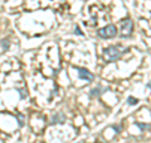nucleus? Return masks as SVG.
I'll use <instances>...</instances> for the list:
<instances>
[{"instance_id":"obj_1","label":"nucleus","mask_w":151,"mask_h":143,"mask_svg":"<svg viewBox=\"0 0 151 143\" xmlns=\"http://www.w3.org/2000/svg\"><path fill=\"white\" fill-rule=\"evenodd\" d=\"M122 52L120 50V47L117 46H110L107 47V48H105V51H103V55H105V58L108 61V62H113V61L119 60L120 57L122 56Z\"/></svg>"},{"instance_id":"obj_2","label":"nucleus","mask_w":151,"mask_h":143,"mask_svg":"<svg viewBox=\"0 0 151 143\" xmlns=\"http://www.w3.org/2000/svg\"><path fill=\"white\" fill-rule=\"evenodd\" d=\"M97 36L103 38V39H107V38H113L117 36V28L113 24H108L106 27L101 28V29L97 31Z\"/></svg>"},{"instance_id":"obj_3","label":"nucleus","mask_w":151,"mask_h":143,"mask_svg":"<svg viewBox=\"0 0 151 143\" xmlns=\"http://www.w3.org/2000/svg\"><path fill=\"white\" fill-rule=\"evenodd\" d=\"M132 29H134V22L130 18L124 19L121 22V37H129L131 36Z\"/></svg>"},{"instance_id":"obj_4","label":"nucleus","mask_w":151,"mask_h":143,"mask_svg":"<svg viewBox=\"0 0 151 143\" xmlns=\"http://www.w3.org/2000/svg\"><path fill=\"white\" fill-rule=\"evenodd\" d=\"M74 69L78 71V77L81 80H84V81H87V82H92L94 80V75L92 72H89L88 70L82 69V67H74Z\"/></svg>"},{"instance_id":"obj_5","label":"nucleus","mask_w":151,"mask_h":143,"mask_svg":"<svg viewBox=\"0 0 151 143\" xmlns=\"http://www.w3.org/2000/svg\"><path fill=\"white\" fill-rule=\"evenodd\" d=\"M65 122V115L62 112H58L57 114H54L50 119V124H55V123H64Z\"/></svg>"},{"instance_id":"obj_6","label":"nucleus","mask_w":151,"mask_h":143,"mask_svg":"<svg viewBox=\"0 0 151 143\" xmlns=\"http://www.w3.org/2000/svg\"><path fill=\"white\" fill-rule=\"evenodd\" d=\"M101 90V88H94V89H92L91 90V96H100V95L102 94V91H100Z\"/></svg>"},{"instance_id":"obj_7","label":"nucleus","mask_w":151,"mask_h":143,"mask_svg":"<svg viewBox=\"0 0 151 143\" xmlns=\"http://www.w3.org/2000/svg\"><path fill=\"white\" fill-rule=\"evenodd\" d=\"M1 47H3L4 51H8L9 47H10V43H9V41H8V39H3V41H1Z\"/></svg>"},{"instance_id":"obj_8","label":"nucleus","mask_w":151,"mask_h":143,"mask_svg":"<svg viewBox=\"0 0 151 143\" xmlns=\"http://www.w3.org/2000/svg\"><path fill=\"white\" fill-rule=\"evenodd\" d=\"M18 91H19V94H20V99H25L28 96L25 89H18Z\"/></svg>"},{"instance_id":"obj_9","label":"nucleus","mask_w":151,"mask_h":143,"mask_svg":"<svg viewBox=\"0 0 151 143\" xmlns=\"http://www.w3.org/2000/svg\"><path fill=\"white\" fill-rule=\"evenodd\" d=\"M127 100H129V104H130V105H136V104L139 103L137 99H136V98H132V96H130Z\"/></svg>"},{"instance_id":"obj_10","label":"nucleus","mask_w":151,"mask_h":143,"mask_svg":"<svg viewBox=\"0 0 151 143\" xmlns=\"http://www.w3.org/2000/svg\"><path fill=\"white\" fill-rule=\"evenodd\" d=\"M76 33H77V34H79V36H82V32L81 31H79V28L78 27H76V31H74Z\"/></svg>"},{"instance_id":"obj_11","label":"nucleus","mask_w":151,"mask_h":143,"mask_svg":"<svg viewBox=\"0 0 151 143\" xmlns=\"http://www.w3.org/2000/svg\"><path fill=\"white\" fill-rule=\"evenodd\" d=\"M112 128H113L115 131H117V133H119V131H120V127H119V125H117V127H116V125H112Z\"/></svg>"}]
</instances>
